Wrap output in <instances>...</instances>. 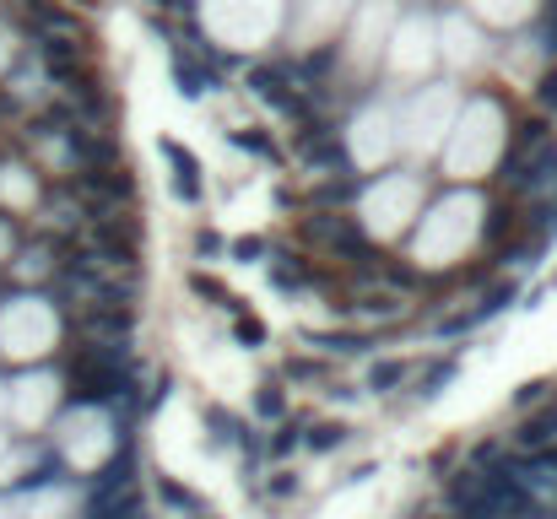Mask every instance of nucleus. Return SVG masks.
I'll return each mask as SVG.
<instances>
[{"label": "nucleus", "mask_w": 557, "mask_h": 519, "mask_svg": "<svg viewBox=\"0 0 557 519\" xmlns=\"http://www.w3.org/2000/svg\"><path fill=\"white\" fill-rule=\"evenodd\" d=\"M195 255H201V260H217L222 255V249H228V244H222V233H211V228H195Z\"/></svg>", "instance_id": "20"}, {"label": "nucleus", "mask_w": 557, "mask_h": 519, "mask_svg": "<svg viewBox=\"0 0 557 519\" xmlns=\"http://www.w3.org/2000/svg\"><path fill=\"white\" fill-rule=\"evenodd\" d=\"M455 374H460V357H428V368H417V395H422V401H433Z\"/></svg>", "instance_id": "8"}, {"label": "nucleus", "mask_w": 557, "mask_h": 519, "mask_svg": "<svg viewBox=\"0 0 557 519\" xmlns=\"http://www.w3.org/2000/svg\"><path fill=\"white\" fill-rule=\"evenodd\" d=\"M406 379H411V363H406V357H379V363L368 368V390H374V395L401 390Z\"/></svg>", "instance_id": "9"}, {"label": "nucleus", "mask_w": 557, "mask_h": 519, "mask_svg": "<svg viewBox=\"0 0 557 519\" xmlns=\"http://www.w3.org/2000/svg\"><path fill=\"white\" fill-rule=\"evenodd\" d=\"M303 422H309V417H303V411H298V417H282V422H276V433L265 438V455L287 460V455H293V449H303Z\"/></svg>", "instance_id": "10"}, {"label": "nucleus", "mask_w": 557, "mask_h": 519, "mask_svg": "<svg viewBox=\"0 0 557 519\" xmlns=\"http://www.w3.org/2000/svg\"><path fill=\"white\" fill-rule=\"evenodd\" d=\"M157 498H163V509H174V514H195V509H201V498H195L184 482H174V476H157Z\"/></svg>", "instance_id": "13"}, {"label": "nucleus", "mask_w": 557, "mask_h": 519, "mask_svg": "<svg viewBox=\"0 0 557 519\" xmlns=\"http://www.w3.org/2000/svg\"><path fill=\"white\" fill-rule=\"evenodd\" d=\"M174 82H179V92H184V98H201V92H211V87H217V76H211V71H195V65L190 60H174Z\"/></svg>", "instance_id": "14"}, {"label": "nucleus", "mask_w": 557, "mask_h": 519, "mask_svg": "<svg viewBox=\"0 0 557 519\" xmlns=\"http://www.w3.org/2000/svg\"><path fill=\"white\" fill-rule=\"evenodd\" d=\"M201 422H206V433H211V444L217 449H228V444H238V433H244V417H233L228 406H201Z\"/></svg>", "instance_id": "6"}, {"label": "nucleus", "mask_w": 557, "mask_h": 519, "mask_svg": "<svg viewBox=\"0 0 557 519\" xmlns=\"http://www.w3.org/2000/svg\"><path fill=\"white\" fill-rule=\"evenodd\" d=\"M552 228H557V222H552Z\"/></svg>", "instance_id": "25"}, {"label": "nucleus", "mask_w": 557, "mask_h": 519, "mask_svg": "<svg viewBox=\"0 0 557 519\" xmlns=\"http://www.w3.org/2000/svg\"><path fill=\"white\" fill-rule=\"evenodd\" d=\"M352 438L347 422H303V449H314V455H330V449H341Z\"/></svg>", "instance_id": "7"}, {"label": "nucleus", "mask_w": 557, "mask_h": 519, "mask_svg": "<svg viewBox=\"0 0 557 519\" xmlns=\"http://www.w3.org/2000/svg\"><path fill=\"white\" fill-rule=\"evenodd\" d=\"M536 98H541V109H552V114H557V65H552V71H547V76H541Z\"/></svg>", "instance_id": "21"}, {"label": "nucleus", "mask_w": 557, "mask_h": 519, "mask_svg": "<svg viewBox=\"0 0 557 519\" xmlns=\"http://www.w3.org/2000/svg\"><path fill=\"white\" fill-rule=\"evenodd\" d=\"M282 379H293V384H320L330 379V368H325V352H309V357H282Z\"/></svg>", "instance_id": "11"}, {"label": "nucleus", "mask_w": 557, "mask_h": 519, "mask_svg": "<svg viewBox=\"0 0 557 519\" xmlns=\"http://www.w3.org/2000/svg\"><path fill=\"white\" fill-rule=\"evenodd\" d=\"M228 314H233V336H238V341H244V346H249V352H255V346H265V325H260V319H255V314H244V303H233V309H228Z\"/></svg>", "instance_id": "17"}, {"label": "nucleus", "mask_w": 557, "mask_h": 519, "mask_svg": "<svg viewBox=\"0 0 557 519\" xmlns=\"http://www.w3.org/2000/svg\"><path fill=\"white\" fill-rule=\"evenodd\" d=\"M238 152H255V157H265V163H282V152H276V141L271 136H260V130H233L228 136Z\"/></svg>", "instance_id": "16"}, {"label": "nucleus", "mask_w": 557, "mask_h": 519, "mask_svg": "<svg viewBox=\"0 0 557 519\" xmlns=\"http://www.w3.org/2000/svg\"><path fill=\"white\" fill-rule=\"evenodd\" d=\"M298 471H287V465H282V471H271V487H265V492H271V498H298Z\"/></svg>", "instance_id": "19"}, {"label": "nucleus", "mask_w": 557, "mask_h": 519, "mask_svg": "<svg viewBox=\"0 0 557 519\" xmlns=\"http://www.w3.org/2000/svg\"><path fill=\"white\" fill-rule=\"evenodd\" d=\"M184 519H217V514H206V509H195V514H184Z\"/></svg>", "instance_id": "24"}, {"label": "nucleus", "mask_w": 557, "mask_h": 519, "mask_svg": "<svg viewBox=\"0 0 557 519\" xmlns=\"http://www.w3.org/2000/svg\"><path fill=\"white\" fill-rule=\"evenodd\" d=\"M233 260L238 265H265V255H271V249H265V238H233Z\"/></svg>", "instance_id": "18"}, {"label": "nucleus", "mask_w": 557, "mask_h": 519, "mask_svg": "<svg viewBox=\"0 0 557 519\" xmlns=\"http://www.w3.org/2000/svg\"><path fill=\"white\" fill-rule=\"evenodd\" d=\"M65 384H71L65 395H71L76 406H119L136 390V374H130V363L114 346H82V352H71V363H65Z\"/></svg>", "instance_id": "1"}, {"label": "nucleus", "mask_w": 557, "mask_h": 519, "mask_svg": "<svg viewBox=\"0 0 557 519\" xmlns=\"http://www.w3.org/2000/svg\"><path fill=\"white\" fill-rule=\"evenodd\" d=\"M503 303H514V282H509V287H493V292H487V298L476 303L471 314H455V319H444V325H439V336H460V330H476V325H482V319H493V314L503 309Z\"/></svg>", "instance_id": "5"}, {"label": "nucleus", "mask_w": 557, "mask_h": 519, "mask_svg": "<svg viewBox=\"0 0 557 519\" xmlns=\"http://www.w3.org/2000/svg\"><path fill=\"white\" fill-rule=\"evenodd\" d=\"M157 6H168V11H184V6H190V0H157Z\"/></svg>", "instance_id": "23"}, {"label": "nucleus", "mask_w": 557, "mask_h": 519, "mask_svg": "<svg viewBox=\"0 0 557 519\" xmlns=\"http://www.w3.org/2000/svg\"><path fill=\"white\" fill-rule=\"evenodd\" d=\"M184 282H190V292H195V298H211V309H233V303H238L233 292L217 282V276H211V271H201V265H190V276H184Z\"/></svg>", "instance_id": "12"}, {"label": "nucleus", "mask_w": 557, "mask_h": 519, "mask_svg": "<svg viewBox=\"0 0 557 519\" xmlns=\"http://www.w3.org/2000/svg\"><path fill=\"white\" fill-rule=\"evenodd\" d=\"M541 395H552V384H547V379H530V384H525V390H520V395H514V401H520V406H536V401H541Z\"/></svg>", "instance_id": "22"}, {"label": "nucleus", "mask_w": 557, "mask_h": 519, "mask_svg": "<svg viewBox=\"0 0 557 519\" xmlns=\"http://www.w3.org/2000/svg\"><path fill=\"white\" fill-rule=\"evenodd\" d=\"M303 341L325 357H357L374 346V336H363V330H303Z\"/></svg>", "instance_id": "4"}, {"label": "nucleus", "mask_w": 557, "mask_h": 519, "mask_svg": "<svg viewBox=\"0 0 557 519\" xmlns=\"http://www.w3.org/2000/svg\"><path fill=\"white\" fill-rule=\"evenodd\" d=\"M265 271H271L276 292H303V287L314 282V271H309V255H293V249H276V255L265 260Z\"/></svg>", "instance_id": "3"}, {"label": "nucleus", "mask_w": 557, "mask_h": 519, "mask_svg": "<svg viewBox=\"0 0 557 519\" xmlns=\"http://www.w3.org/2000/svg\"><path fill=\"white\" fill-rule=\"evenodd\" d=\"M157 152L174 163V195L184 206H201L206 201V184H201V163H195V152L184 141H157Z\"/></svg>", "instance_id": "2"}, {"label": "nucleus", "mask_w": 557, "mask_h": 519, "mask_svg": "<svg viewBox=\"0 0 557 519\" xmlns=\"http://www.w3.org/2000/svg\"><path fill=\"white\" fill-rule=\"evenodd\" d=\"M255 417H265V422H282L287 417V395H282V384H276V379H265L260 390H255Z\"/></svg>", "instance_id": "15"}]
</instances>
